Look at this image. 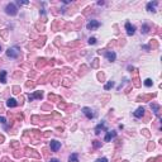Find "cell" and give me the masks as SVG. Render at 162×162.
Returning a JSON list of instances; mask_svg holds the SVG:
<instances>
[{
	"instance_id": "cell-18",
	"label": "cell",
	"mask_w": 162,
	"mask_h": 162,
	"mask_svg": "<svg viewBox=\"0 0 162 162\" xmlns=\"http://www.w3.org/2000/svg\"><path fill=\"white\" fill-rule=\"evenodd\" d=\"M144 85H146L147 87H151V86H152V80H151V79H146V80H144Z\"/></svg>"
},
{
	"instance_id": "cell-6",
	"label": "cell",
	"mask_w": 162,
	"mask_h": 162,
	"mask_svg": "<svg viewBox=\"0 0 162 162\" xmlns=\"http://www.w3.org/2000/svg\"><path fill=\"white\" fill-rule=\"evenodd\" d=\"M103 130H106V126H105V123H100V124H98V126L95 127V134L99 136Z\"/></svg>"
},
{
	"instance_id": "cell-2",
	"label": "cell",
	"mask_w": 162,
	"mask_h": 162,
	"mask_svg": "<svg viewBox=\"0 0 162 162\" xmlns=\"http://www.w3.org/2000/svg\"><path fill=\"white\" fill-rule=\"evenodd\" d=\"M6 55H8V57H10V58H17L19 56V51H18L17 47H12V48L6 49Z\"/></svg>"
},
{
	"instance_id": "cell-10",
	"label": "cell",
	"mask_w": 162,
	"mask_h": 162,
	"mask_svg": "<svg viewBox=\"0 0 162 162\" xmlns=\"http://www.w3.org/2000/svg\"><path fill=\"white\" fill-rule=\"evenodd\" d=\"M157 1H150L148 4H147V10L148 12H156V6H157Z\"/></svg>"
},
{
	"instance_id": "cell-17",
	"label": "cell",
	"mask_w": 162,
	"mask_h": 162,
	"mask_svg": "<svg viewBox=\"0 0 162 162\" xmlns=\"http://www.w3.org/2000/svg\"><path fill=\"white\" fill-rule=\"evenodd\" d=\"M148 31H150V27L147 25V24H143L142 25V33L146 34V33H148Z\"/></svg>"
},
{
	"instance_id": "cell-15",
	"label": "cell",
	"mask_w": 162,
	"mask_h": 162,
	"mask_svg": "<svg viewBox=\"0 0 162 162\" xmlns=\"http://www.w3.org/2000/svg\"><path fill=\"white\" fill-rule=\"evenodd\" d=\"M69 162H79V154L77 153H72L69 157Z\"/></svg>"
},
{
	"instance_id": "cell-16",
	"label": "cell",
	"mask_w": 162,
	"mask_h": 162,
	"mask_svg": "<svg viewBox=\"0 0 162 162\" xmlns=\"http://www.w3.org/2000/svg\"><path fill=\"white\" fill-rule=\"evenodd\" d=\"M113 86H114V82H113V81H108V82L105 84V86H104V89H105V90H109V89H112Z\"/></svg>"
},
{
	"instance_id": "cell-20",
	"label": "cell",
	"mask_w": 162,
	"mask_h": 162,
	"mask_svg": "<svg viewBox=\"0 0 162 162\" xmlns=\"http://www.w3.org/2000/svg\"><path fill=\"white\" fill-rule=\"evenodd\" d=\"M89 43H90V45H95V43H96V38H95V37L89 38Z\"/></svg>"
},
{
	"instance_id": "cell-4",
	"label": "cell",
	"mask_w": 162,
	"mask_h": 162,
	"mask_svg": "<svg viewBox=\"0 0 162 162\" xmlns=\"http://www.w3.org/2000/svg\"><path fill=\"white\" fill-rule=\"evenodd\" d=\"M126 31H127L128 35H133L136 33V27L132 23H129V22H127V23H126Z\"/></svg>"
},
{
	"instance_id": "cell-24",
	"label": "cell",
	"mask_w": 162,
	"mask_h": 162,
	"mask_svg": "<svg viewBox=\"0 0 162 162\" xmlns=\"http://www.w3.org/2000/svg\"><path fill=\"white\" fill-rule=\"evenodd\" d=\"M0 122H1V123H5V118H3V116H0Z\"/></svg>"
},
{
	"instance_id": "cell-21",
	"label": "cell",
	"mask_w": 162,
	"mask_h": 162,
	"mask_svg": "<svg viewBox=\"0 0 162 162\" xmlns=\"http://www.w3.org/2000/svg\"><path fill=\"white\" fill-rule=\"evenodd\" d=\"M95 162H108V158H105V157H101V158H98Z\"/></svg>"
},
{
	"instance_id": "cell-14",
	"label": "cell",
	"mask_w": 162,
	"mask_h": 162,
	"mask_svg": "<svg viewBox=\"0 0 162 162\" xmlns=\"http://www.w3.org/2000/svg\"><path fill=\"white\" fill-rule=\"evenodd\" d=\"M28 99H29V100H33V99H42V93H41V91H37L34 95H29Z\"/></svg>"
},
{
	"instance_id": "cell-8",
	"label": "cell",
	"mask_w": 162,
	"mask_h": 162,
	"mask_svg": "<svg viewBox=\"0 0 162 162\" xmlns=\"http://www.w3.org/2000/svg\"><path fill=\"white\" fill-rule=\"evenodd\" d=\"M105 57L108 58L110 62H113V61H115L116 55H115V52H113V51H108V52H105Z\"/></svg>"
},
{
	"instance_id": "cell-22",
	"label": "cell",
	"mask_w": 162,
	"mask_h": 162,
	"mask_svg": "<svg viewBox=\"0 0 162 162\" xmlns=\"http://www.w3.org/2000/svg\"><path fill=\"white\" fill-rule=\"evenodd\" d=\"M94 147H95V148H98V147H100V142H98V141H94Z\"/></svg>"
},
{
	"instance_id": "cell-7",
	"label": "cell",
	"mask_w": 162,
	"mask_h": 162,
	"mask_svg": "<svg viewBox=\"0 0 162 162\" xmlns=\"http://www.w3.org/2000/svg\"><path fill=\"white\" fill-rule=\"evenodd\" d=\"M82 113L85 114V116L87 118V119H93V118L95 116L94 113H93V110L90 108H82Z\"/></svg>"
},
{
	"instance_id": "cell-11",
	"label": "cell",
	"mask_w": 162,
	"mask_h": 162,
	"mask_svg": "<svg viewBox=\"0 0 162 162\" xmlns=\"http://www.w3.org/2000/svg\"><path fill=\"white\" fill-rule=\"evenodd\" d=\"M133 115H134L136 118H142V116L144 115V109H143L142 106H141V108H138L136 112L133 113Z\"/></svg>"
},
{
	"instance_id": "cell-25",
	"label": "cell",
	"mask_w": 162,
	"mask_h": 162,
	"mask_svg": "<svg viewBox=\"0 0 162 162\" xmlns=\"http://www.w3.org/2000/svg\"><path fill=\"white\" fill-rule=\"evenodd\" d=\"M0 51H1V47H0Z\"/></svg>"
},
{
	"instance_id": "cell-12",
	"label": "cell",
	"mask_w": 162,
	"mask_h": 162,
	"mask_svg": "<svg viewBox=\"0 0 162 162\" xmlns=\"http://www.w3.org/2000/svg\"><path fill=\"white\" fill-rule=\"evenodd\" d=\"M6 75H8V72L6 71H0V82L1 84H5L6 82Z\"/></svg>"
},
{
	"instance_id": "cell-23",
	"label": "cell",
	"mask_w": 162,
	"mask_h": 162,
	"mask_svg": "<svg viewBox=\"0 0 162 162\" xmlns=\"http://www.w3.org/2000/svg\"><path fill=\"white\" fill-rule=\"evenodd\" d=\"M48 162H61V161H60V160H57V158H51Z\"/></svg>"
},
{
	"instance_id": "cell-9",
	"label": "cell",
	"mask_w": 162,
	"mask_h": 162,
	"mask_svg": "<svg viewBox=\"0 0 162 162\" xmlns=\"http://www.w3.org/2000/svg\"><path fill=\"white\" fill-rule=\"evenodd\" d=\"M115 136H116V132H115V130L108 132L106 136H105V138H104V141H105V142H110V141H112V139H113Z\"/></svg>"
},
{
	"instance_id": "cell-1",
	"label": "cell",
	"mask_w": 162,
	"mask_h": 162,
	"mask_svg": "<svg viewBox=\"0 0 162 162\" xmlns=\"http://www.w3.org/2000/svg\"><path fill=\"white\" fill-rule=\"evenodd\" d=\"M5 12H6V14H9V15H17L18 8H17V5L14 3H9L5 6Z\"/></svg>"
},
{
	"instance_id": "cell-13",
	"label": "cell",
	"mask_w": 162,
	"mask_h": 162,
	"mask_svg": "<svg viewBox=\"0 0 162 162\" xmlns=\"http://www.w3.org/2000/svg\"><path fill=\"white\" fill-rule=\"evenodd\" d=\"M6 105H8L9 108H15L18 105V103L15 99H8V101H6Z\"/></svg>"
},
{
	"instance_id": "cell-19",
	"label": "cell",
	"mask_w": 162,
	"mask_h": 162,
	"mask_svg": "<svg viewBox=\"0 0 162 162\" xmlns=\"http://www.w3.org/2000/svg\"><path fill=\"white\" fill-rule=\"evenodd\" d=\"M151 108L153 109V112H154V114H158V105H156V104H151Z\"/></svg>"
},
{
	"instance_id": "cell-5",
	"label": "cell",
	"mask_w": 162,
	"mask_h": 162,
	"mask_svg": "<svg viewBox=\"0 0 162 162\" xmlns=\"http://www.w3.org/2000/svg\"><path fill=\"white\" fill-rule=\"evenodd\" d=\"M49 146H51V150H52L53 152H57L58 150L61 148V142H58V141H51Z\"/></svg>"
},
{
	"instance_id": "cell-3",
	"label": "cell",
	"mask_w": 162,
	"mask_h": 162,
	"mask_svg": "<svg viewBox=\"0 0 162 162\" xmlns=\"http://www.w3.org/2000/svg\"><path fill=\"white\" fill-rule=\"evenodd\" d=\"M100 27V22L99 20H90L89 23L86 24V28L89 31H94V29H98Z\"/></svg>"
}]
</instances>
